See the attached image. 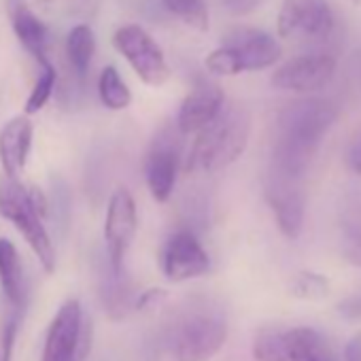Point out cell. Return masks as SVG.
Masks as SVG:
<instances>
[{"label":"cell","mask_w":361,"mask_h":361,"mask_svg":"<svg viewBox=\"0 0 361 361\" xmlns=\"http://www.w3.org/2000/svg\"><path fill=\"white\" fill-rule=\"evenodd\" d=\"M338 115L340 109L327 98H300L285 104L276 117L270 168L304 178L308 164Z\"/></svg>","instance_id":"1"},{"label":"cell","mask_w":361,"mask_h":361,"mask_svg":"<svg viewBox=\"0 0 361 361\" xmlns=\"http://www.w3.org/2000/svg\"><path fill=\"white\" fill-rule=\"evenodd\" d=\"M249 136L251 113L243 104H226L219 117L196 134L183 168L204 174L219 172L245 153Z\"/></svg>","instance_id":"2"},{"label":"cell","mask_w":361,"mask_h":361,"mask_svg":"<svg viewBox=\"0 0 361 361\" xmlns=\"http://www.w3.org/2000/svg\"><path fill=\"white\" fill-rule=\"evenodd\" d=\"M228 340V319L211 300H192L180 310L168 334L174 361H211Z\"/></svg>","instance_id":"3"},{"label":"cell","mask_w":361,"mask_h":361,"mask_svg":"<svg viewBox=\"0 0 361 361\" xmlns=\"http://www.w3.org/2000/svg\"><path fill=\"white\" fill-rule=\"evenodd\" d=\"M0 217L16 226L41 262L43 270L54 274L58 264L54 240L43 224L41 213L37 211L30 188H26L18 176L0 174Z\"/></svg>","instance_id":"4"},{"label":"cell","mask_w":361,"mask_h":361,"mask_svg":"<svg viewBox=\"0 0 361 361\" xmlns=\"http://www.w3.org/2000/svg\"><path fill=\"white\" fill-rule=\"evenodd\" d=\"M283 56L279 41L259 28H238L226 37L221 47L211 51L204 66L215 77H234L249 71L274 66Z\"/></svg>","instance_id":"5"},{"label":"cell","mask_w":361,"mask_h":361,"mask_svg":"<svg viewBox=\"0 0 361 361\" xmlns=\"http://www.w3.org/2000/svg\"><path fill=\"white\" fill-rule=\"evenodd\" d=\"M94 342L92 319L79 300H66L49 323L41 361H85Z\"/></svg>","instance_id":"6"},{"label":"cell","mask_w":361,"mask_h":361,"mask_svg":"<svg viewBox=\"0 0 361 361\" xmlns=\"http://www.w3.org/2000/svg\"><path fill=\"white\" fill-rule=\"evenodd\" d=\"M183 134L176 123H166L153 136L145 155V180L155 202L164 204L172 198L178 170L185 164Z\"/></svg>","instance_id":"7"},{"label":"cell","mask_w":361,"mask_h":361,"mask_svg":"<svg viewBox=\"0 0 361 361\" xmlns=\"http://www.w3.org/2000/svg\"><path fill=\"white\" fill-rule=\"evenodd\" d=\"M113 45L128 60V64L142 83L159 87L170 79V66L166 62V56L145 28L136 24L117 28L113 35Z\"/></svg>","instance_id":"8"},{"label":"cell","mask_w":361,"mask_h":361,"mask_svg":"<svg viewBox=\"0 0 361 361\" xmlns=\"http://www.w3.org/2000/svg\"><path fill=\"white\" fill-rule=\"evenodd\" d=\"M264 196L274 213L281 234L287 240H298L304 230L306 217V194L302 188V178L270 168L264 185Z\"/></svg>","instance_id":"9"},{"label":"cell","mask_w":361,"mask_h":361,"mask_svg":"<svg viewBox=\"0 0 361 361\" xmlns=\"http://www.w3.org/2000/svg\"><path fill=\"white\" fill-rule=\"evenodd\" d=\"M136 230H138V211H136L134 196L126 188H119L111 194L106 217H104L106 262L119 274L126 272V255L134 243Z\"/></svg>","instance_id":"10"},{"label":"cell","mask_w":361,"mask_h":361,"mask_svg":"<svg viewBox=\"0 0 361 361\" xmlns=\"http://www.w3.org/2000/svg\"><path fill=\"white\" fill-rule=\"evenodd\" d=\"M159 266L170 283H185L204 276L211 270V257L192 230H176L161 247Z\"/></svg>","instance_id":"11"},{"label":"cell","mask_w":361,"mask_h":361,"mask_svg":"<svg viewBox=\"0 0 361 361\" xmlns=\"http://www.w3.org/2000/svg\"><path fill=\"white\" fill-rule=\"evenodd\" d=\"M276 30L281 39L323 41L334 30L327 0H283Z\"/></svg>","instance_id":"12"},{"label":"cell","mask_w":361,"mask_h":361,"mask_svg":"<svg viewBox=\"0 0 361 361\" xmlns=\"http://www.w3.org/2000/svg\"><path fill=\"white\" fill-rule=\"evenodd\" d=\"M336 73V60L329 54H306L298 56L272 75V85L283 92L314 94L323 90Z\"/></svg>","instance_id":"13"},{"label":"cell","mask_w":361,"mask_h":361,"mask_svg":"<svg viewBox=\"0 0 361 361\" xmlns=\"http://www.w3.org/2000/svg\"><path fill=\"white\" fill-rule=\"evenodd\" d=\"M224 106H226L224 90L213 81H198L194 90L180 102L174 123L183 136L198 134L219 117Z\"/></svg>","instance_id":"14"},{"label":"cell","mask_w":361,"mask_h":361,"mask_svg":"<svg viewBox=\"0 0 361 361\" xmlns=\"http://www.w3.org/2000/svg\"><path fill=\"white\" fill-rule=\"evenodd\" d=\"M32 136L35 128L26 115L13 117L3 126V130H0V166H3V174L20 178L30 157Z\"/></svg>","instance_id":"15"},{"label":"cell","mask_w":361,"mask_h":361,"mask_svg":"<svg viewBox=\"0 0 361 361\" xmlns=\"http://www.w3.org/2000/svg\"><path fill=\"white\" fill-rule=\"evenodd\" d=\"M136 298L138 295H134V291H132L128 272L119 274L109 266V262H104V266L100 270V300H102V306H104L109 319H113V321L126 319L128 312L134 310Z\"/></svg>","instance_id":"16"},{"label":"cell","mask_w":361,"mask_h":361,"mask_svg":"<svg viewBox=\"0 0 361 361\" xmlns=\"http://www.w3.org/2000/svg\"><path fill=\"white\" fill-rule=\"evenodd\" d=\"M0 287L7 302L16 310H24L26 304V285L22 259L16 245L9 238H0Z\"/></svg>","instance_id":"17"},{"label":"cell","mask_w":361,"mask_h":361,"mask_svg":"<svg viewBox=\"0 0 361 361\" xmlns=\"http://www.w3.org/2000/svg\"><path fill=\"white\" fill-rule=\"evenodd\" d=\"M11 22H13V30L20 39V43L26 47V51H30L39 64L43 66L47 60L45 49H47V26L22 3H18L11 9Z\"/></svg>","instance_id":"18"},{"label":"cell","mask_w":361,"mask_h":361,"mask_svg":"<svg viewBox=\"0 0 361 361\" xmlns=\"http://www.w3.org/2000/svg\"><path fill=\"white\" fill-rule=\"evenodd\" d=\"M94 51H96L94 30L87 24L75 26L68 32V39H66V54H68L71 66L75 68V73L79 77H85L87 75L90 64H92V58H94Z\"/></svg>","instance_id":"19"},{"label":"cell","mask_w":361,"mask_h":361,"mask_svg":"<svg viewBox=\"0 0 361 361\" xmlns=\"http://www.w3.org/2000/svg\"><path fill=\"white\" fill-rule=\"evenodd\" d=\"M253 359L255 361H291L287 329H279V327L259 329L253 340Z\"/></svg>","instance_id":"20"},{"label":"cell","mask_w":361,"mask_h":361,"mask_svg":"<svg viewBox=\"0 0 361 361\" xmlns=\"http://www.w3.org/2000/svg\"><path fill=\"white\" fill-rule=\"evenodd\" d=\"M98 96H100V102L111 111H123L132 102V92L115 66L102 68L98 77Z\"/></svg>","instance_id":"21"},{"label":"cell","mask_w":361,"mask_h":361,"mask_svg":"<svg viewBox=\"0 0 361 361\" xmlns=\"http://www.w3.org/2000/svg\"><path fill=\"white\" fill-rule=\"evenodd\" d=\"M161 5L194 30H209V7L207 0H161Z\"/></svg>","instance_id":"22"},{"label":"cell","mask_w":361,"mask_h":361,"mask_svg":"<svg viewBox=\"0 0 361 361\" xmlns=\"http://www.w3.org/2000/svg\"><path fill=\"white\" fill-rule=\"evenodd\" d=\"M289 293L298 300H308V302H317V300H323L327 298L329 293V281L319 274V272H310V270H304V272H298L291 283H289Z\"/></svg>","instance_id":"23"},{"label":"cell","mask_w":361,"mask_h":361,"mask_svg":"<svg viewBox=\"0 0 361 361\" xmlns=\"http://www.w3.org/2000/svg\"><path fill=\"white\" fill-rule=\"evenodd\" d=\"M41 68H43V71H41V75H39V79H37V83H35V87H32L28 100H26V106H24L26 115L39 113V111L49 102V98H51V94H54V87H56L58 73H56V68L51 66V62H45Z\"/></svg>","instance_id":"24"},{"label":"cell","mask_w":361,"mask_h":361,"mask_svg":"<svg viewBox=\"0 0 361 361\" xmlns=\"http://www.w3.org/2000/svg\"><path fill=\"white\" fill-rule=\"evenodd\" d=\"M20 323H22V310H16L3 329V357L0 361H13V348H16V340L20 334Z\"/></svg>","instance_id":"25"},{"label":"cell","mask_w":361,"mask_h":361,"mask_svg":"<svg viewBox=\"0 0 361 361\" xmlns=\"http://www.w3.org/2000/svg\"><path fill=\"white\" fill-rule=\"evenodd\" d=\"M166 291L164 289H147L142 293H138L136 298V304H134V310L138 312H147V310H153L157 308L164 300H166Z\"/></svg>","instance_id":"26"},{"label":"cell","mask_w":361,"mask_h":361,"mask_svg":"<svg viewBox=\"0 0 361 361\" xmlns=\"http://www.w3.org/2000/svg\"><path fill=\"white\" fill-rule=\"evenodd\" d=\"M338 312H340V317L350 319V321L361 319V289H357L355 293H350L348 298H344L338 304Z\"/></svg>","instance_id":"27"},{"label":"cell","mask_w":361,"mask_h":361,"mask_svg":"<svg viewBox=\"0 0 361 361\" xmlns=\"http://www.w3.org/2000/svg\"><path fill=\"white\" fill-rule=\"evenodd\" d=\"M264 0H224V5L228 7L230 13L234 16H245V13H251L253 9H257Z\"/></svg>","instance_id":"28"},{"label":"cell","mask_w":361,"mask_h":361,"mask_svg":"<svg viewBox=\"0 0 361 361\" xmlns=\"http://www.w3.org/2000/svg\"><path fill=\"white\" fill-rule=\"evenodd\" d=\"M346 259L361 268V230L350 232L348 247H346Z\"/></svg>","instance_id":"29"},{"label":"cell","mask_w":361,"mask_h":361,"mask_svg":"<svg viewBox=\"0 0 361 361\" xmlns=\"http://www.w3.org/2000/svg\"><path fill=\"white\" fill-rule=\"evenodd\" d=\"M344 361H361V331L348 340L344 348Z\"/></svg>","instance_id":"30"},{"label":"cell","mask_w":361,"mask_h":361,"mask_svg":"<svg viewBox=\"0 0 361 361\" xmlns=\"http://www.w3.org/2000/svg\"><path fill=\"white\" fill-rule=\"evenodd\" d=\"M350 166H353L355 174H359V176H361V142L357 145V149H355V151H353V155H350Z\"/></svg>","instance_id":"31"},{"label":"cell","mask_w":361,"mask_h":361,"mask_svg":"<svg viewBox=\"0 0 361 361\" xmlns=\"http://www.w3.org/2000/svg\"><path fill=\"white\" fill-rule=\"evenodd\" d=\"M317 361H334V355H331V350H327V353H323Z\"/></svg>","instance_id":"32"},{"label":"cell","mask_w":361,"mask_h":361,"mask_svg":"<svg viewBox=\"0 0 361 361\" xmlns=\"http://www.w3.org/2000/svg\"><path fill=\"white\" fill-rule=\"evenodd\" d=\"M353 3H357V5H359V3H361V0H353Z\"/></svg>","instance_id":"33"}]
</instances>
